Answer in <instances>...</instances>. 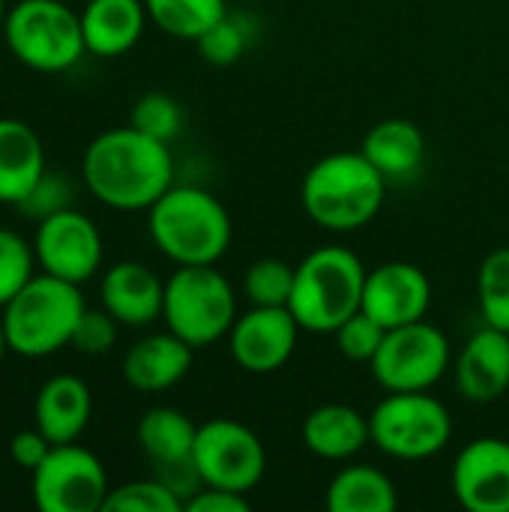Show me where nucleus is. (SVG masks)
<instances>
[{"instance_id": "5701e85b", "label": "nucleus", "mask_w": 509, "mask_h": 512, "mask_svg": "<svg viewBox=\"0 0 509 512\" xmlns=\"http://www.w3.org/2000/svg\"><path fill=\"white\" fill-rule=\"evenodd\" d=\"M360 150L387 177V183L411 180L426 159V138L417 123L405 117H390L369 129Z\"/></svg>"}, {"instance_id": "c756f323", "label": "nucleus", "mask_w": 509, "mask_h": 512, "mask_svg": "<svg viewBox=\"0 0 509 512\" xmlns=\"http://www.w3.org/2000/svg\"><path fill=\"white\" fill-rule=\"evenodd\" d=\"M105 512H183V501L156 477L132 480L108 492Z\"/></svg>"}, {"instance_id": "473e14b6", "label": "nucleus", "mask_w": 509, "mask_h": 512, "mask_svg": "<svg viewBox=\"0 0 509 512\" xmlns=\"http://www.w3.org/2000/svg\"><path fill=\"white\" fill-rule=\"evenodd\" d=\"M333 336H336V348L342 351V357H348L351 363H372V357L378 354L387 330L372 315H366L360 309Z\"/></svg>"}, {"instance_id": "c9c22d12", "label": "nucleus", "mask_w": 509, "mask_h": 512, "mask_svg": "<svg viewBox=\"0 0 509 512\" xmlns=\"http://www.w3.org/2000/svg\"><path fill=\"white\" fill-rule=\"evenodd\" d=\"M51 441L33 426V429H24V432H15L12 438H9V456H12V462L15 465H21L24 471H36L39 465H42V459L51 453Z\"/></svg>"}, {"instance_id": "dca6fc26", "label": "nucleus", "mask_w": 509, "mask_h": 512, "mask_svg": "<svg viewBox=\"0 0 509 512\" xmlns=\"http://www.w3.org/2000/svg\"><path fill=\"white\" fill-rule=\"evenodd\" d=\"M456 387L474 405L498 402L509 390V333L498 327L477 330L459 351Z\"/></svg>"}, {"instance_id": "b1692460", "label": "nucleus", "mask_w": 509, "mask_h": 512, "mask_svg": "<svg viewBox=\"0 0 509 512\" xmlns=\"http://www.w3.org/2000/svg\"><path fill=\"white\" fill-rule=\"evenodd\" d=\"M324 507L330 512H396L399 492L387 471L375 465H345L330 480Z\"/></svg>"}, {"instance_id": "9b49d317", "label": "nucleus", "mask_w": 509, "mask_h": 512, "mask_svg": "<svg viewBox=\"0 0 509 512\" xmlns=\"http://www.w3.org/2000/svg\"><path fill=\"white\" fill-rule=\"evenodd\" d=\"M111 486L102 462L81 444H54L33 471V504L42 512H99Z\"/></svg>"}, {"instance_id": "58836bf2", "label": "nucleus", "mask_w": 509, "mask_h": 512, "mask_svg": "<svg viewBox=\"0 0 509 512\" xmlns=\"http://www.w3.org/2000/svg\"><path fill=\"white\" fill-rule=\"evenodd\" d=\"M6 9H9V6H6V0H0V27H3V18H6Z\"/></svg>"}, {"instance_id": "6ab92c4d", "label": "nucleus", "mask_w": 509, "mask_h": 512, "mask_svg": "<svg viewBox=\"0 0 509 512\" xmlns=\"http://www.w3.org/2000/svg\"><path fill=\"white\" fill-rule=\"evenodd\" d=\"M300 438L303 447L324 462H351L372 444L369 417L342 402H327L309 411Z\"/></svg>"}, {"instance_id": "e433bc0d", "label": "nucleus", "mask_w": 509, "mask_h": 512, "mask_svg": "<svg viewBox=\"0 0 509 512\" xmlns=\"http://www.w3.org/2000/svg\"><path fill=\"white\" fill-rule=\"evenodd\" d=\"M252 504L246 495L240 492H228V489H216V486H201L189 501L183 512H249Z\"/></svg>"}, {"instance_id": "7ed1b4c3", "label": "nucleus", "mask_w": 509, "mask_h": 512, "mask_svg": "<svg viewBox=\"0 0 509 512\" xmlns=\"http://www.w3.org/2000/svg\"><path fill=\"white\" fill-rule=\"evenodd\" d=\"M147 231L177 267H210L225 258L234 228L222 201L201 186H171L150 210Z\"/></svg>"}, {"instance_id": "4be33fe9", "label": "nucleus", "mask_w": 509, "mask_h": 512, "mask_svg": "<svg viewBox=\"0 0 509 512\" xmlns=\"http://www.w3.org/2000/svg\"><path fill=\"white\" fill-rule=\"evenodd\" d=\"M45 147L24 120L0 117V204H21L45 174Z\"/></svg>"}, {"instance_id": "7c9ffc66", "label": "nucleus", "mask_w": 509, "mask_h": 512, "mask_svg": "<svg viewBox=\"0 0 509 512\" xmlns=\"http://www.w3.org/2000/svg\"><path fill=\"white\" fill-rule=\"evenodd\" d=\"M33 264V246L21 234L0 228V309L33 279Z\"/></svg>"}, {"instance_id": "20e7f679", "label": "nucleus", "mask_w": 509, "mask_h": 512, "mask_svg": "<svg viewBox=\"0 0 509 512\" xmlns=\"http://www.w3.org/2000/svg\"><path fill=\"white\" fill-rule=\"evenodd\" d=\"M366 273V264L348 246L312 249L294 273V291L288 300L291 315L306 333H336L363 309Z\"/></svg>"}, {"instance_id": "f8f14e48", "label": "nucleus", "mask_w": 509, "mask_h": 512, "mask_svg": "<svg viewBox=\"0 0 509 512\" xmlns=\"http://www.w3.org/2000/svg\"><path fill=\"white\" fill-rule=\"evenodd\" d=\"M33 252L42 273L81 285L102 267V234L87 213L66 207L39 219Z\"/></svg>"}, {"instance_id": "4c0bfd02", "label": "nucleus", "mask_w": 509, "mask_h": 512, "mask_svg": "<svg viewBox=\"0 0 509 512\" xmlns=\"http://www.w3.org/2000/svg\"><path fill=\"white\" fill-rule=\"evenodd\" d=\"M6 351H9V342H6V330H3V318H0V363L6 357Z\"/></svg>"}, {"instance_id": "bb28decb", "label": "nucleus", "mask_w": 509, "mask_h": 512, "mask_svg": "<svg viewBox=\"0 0 509 512\" xmlns=\"http://www.w3.org/2000/svg\"><path fill=\"white\" fill-rule=\"evenodd\" d=\"M477 300L483 321L509 333V246L492 249L477 270Z\"/></svg>"}, {"instance_id": "1a4fd4ad", "label": "nucleus", "mask_w": 509, "mask_h": 512, "mask_svg": "<svg viewBox=\"0 0 509 512\" xmlns=\"http://www.w3.org/2000/svg\"><path fill=\"white\" fill-rule=\"evenodd\" d=\"M453 348L441 327L423 321L387 330L369 369L381 390L387 393H417L432 390L450 369Z\"/></svg>"}, {"instance_id": "4468645a", "label": "nucleus", "mask_w": 509, "mask_h": 512, "mask_svg": "<svg viewBox=\"0 0 509 512\" xmlns=\"http://www.w3.org/2000/svg\"><path fill=\"white\" fill-rule=\"evenodd\" d=\"M432 306V282L411 261H387L366 273L363 312L384 330L423 321Z\"/></svg>"}, {"instance_id": "f257e3e1", "label": "nucleus", "mask_w": 509, "mask_h": 512, "mask_svg": "<svg viewBox=\"0 0 509 512\" xmlns=\"http://www.w3.org/2000/svg\"><path fill=\"white\" fill-rule=\"evenodd\" d=\"M81 174L96 201L120 213H138L174 186V159L165 141L129 123L87 144Z\"/></svg>"}, {"instance_id": "2f4dec72", "label": "nucleus", "mask_w": 509, "mask_h": 512, "mask_svg": "<svg viewBox=\"0 0 509 512\" xmlns=\"http://www.w3.org/2000/svg\"><path fill=\"white\" fill-rule=\"evenodd\" d=\"M129 123L135 129H141L144 135L171 144L180 135V129H183V108L168 93H147V96H141L135 102Z\"/></svg>"}, {"instance_id": "0eeeda50", "label": "nucleus", "mask_w": 509, "mask_h": 512, "mask_svg": "<svg viewBox=\"0 0 509 512\" xmlns=\"http://www.w3.org/2000/svg\"><path fill=\"white\" fill-rule=\"evenodd\" d=\"M237 315V294L216 264L177 267L165 282L162 321L195 351L225 339Z\"/></svg>"}, {"instance_id": "6e6552de", "label": "nucleus", "mask_w": 509, "mask_h": 512, "mask_svg": "<svg viewBox=\"0 0 509 512\" xmlns=\"http://www.w3.org/2000/svg\"><path fill=\"white\" fill-rule=\"evenodd\" d=\"M372 444L399 462H423L438 456L453 438V417L429 390L387 393L369 414Z\"/></svg>"}, {"instance_id": "aec40b11", "label": "nucleus", "mask_w": 509, "mask_h": 512, "mask_svg": "<svg viewBox=\"0 0 509 512\" xmlns=\"http://www.w3.org/2000/svg\"><path fill=\"white\" fill-rule=\"evenodd\" d=\"M93 414L90 387L78 375L48 378L33 402V426L51 444H72L81 438Z\"/></svg>"}, {"instance_id": "72a5a7b5", "label": "nucleus", "mask_w": 509, "mask_h": 512, "mask_svg": "<svg viewBox=\"0 0 509 512\" xmlns=\"http://www.w3.org/2000/svg\"><path fill=\"white\" fill-rule=\"evenodd\" d=\"M117 342V318L108 309H84V315L75 324L72 348L87 357L108 354Z\"/></svg>"}, {"instance_id": "9d476101", "label": "nucleus", "mask_w": 509, "mask_h": 512, "mask_svg": "<svg viewBox=\"0 0 509 512\" xmlns=\"http://www.w3.org/2000/svg\"><path fill=\"white\" fill-rule=\"evenodd\" d=\"M192 462L204 486L249 495L267 471V450L261 438L231 417H216L198 426Z\"/></svg>"}, {"instance_id": "a878e982", "label": "nucleus", "mask_w": 509, "mask_h": 512, "mask_svg": "<svg viewBox=\"0 0 509 512\" xmlns=\"http://www.w3.org/2000/svg\"><path fill=\"white\" fill-rule=\"evenodd\" d=\"M144 6L162 33L183 42H198L228 12L225 0H144Z\"/></svg>"}, {"instance_id": "39448f33", "label": "nucleus", "mask_w": 509, "mask_h": 512, "mask_svg": "<svg viewBox=\"0 0 509 512\" xmlns=\"http://www.w3.org/2000/svg\"><path fill=\"white\" fill-rule=\"evenodd\" d=\"M87 303L78 285L51 273L33 279L3 306V330L9 351L27 360H42L72 345V333Z\"/></svg>"}, {"instance_id": "c85d7f7f", "label": "nucleus", "mask_w": 509, "mask_h": 512, "mask_svg": "<svg viewBox=\"0 0 509 512\" xmlns=\"http://www.w3.org/2000/svg\"><path fill=\"white\" fill-rule=\"evenodd\" d=\"M294 273L297 267L282 258H261L246 270L243 291L252 306H288L294 291Z\"/></svg>"}, {"instance_id": "2eb2a0df", "label": "nucleus", "mask_w": 509, "mask_h": 512, "mask_svg": "<svg viewBox=\"0 0 509 512\" xmlns=\"http://www.w3.org/2000/svg\"><path fill=\"white\" fill-rule=\"evenodd\" d=\"M450 480L468 512H509V441L477 438L465 444Z\"/></svg>"}, {"instance_id": "f03ea898", "label": "nucleus", "mask_w": 509, "mask_h": 512, "mask_svg": "<svg viewBox=\"0 0 509 512\" xmlns=\"http://www.w3.org/2000/svg\"><path fill=\"white\" fill-rule=\"evenodd\" d=\"M387 177L363 156V150H342L318 159L300 186L306 216L336 234L366 228L384 207Z\"/></svg>"}, {"instance_id": "cd10ccee", "label": "nucleus", "mask_w": 509, "mask_h": 512, "mask_svg": "<svg viewBox=\"0 0 509 512\" xmlns=\"http://www.w3.org/2000/svg\"><path fill=\"white\" fill-rule=\"evenodd\" d=\"M255 27L246 15L225 12L207 33L198 36V51L210 66H234L252 45Z\"/></svg>"}, {"instance_id": "a211bd4d", "label": "nucleus", "mask_w": 509, "mask_h": 512, "mask_svg": "<svg viewBox=\"0 0 509 512\" xmlns=\"http://www.w3.org/2000/svg\"><path fill=\"white\" fill-rule=\"evenodd\" d=\"M195 348L171 330L138 339L123 357V381L138 393H165L192 369Z\"/></svg>"}, {"instance_id": "423d86ee", "label": "nucleus", "mask_w": 509, "mask_h": 512, "mask_svg": "<svg viewBox=\"0 0 509 512\" xmlns=\"http://www.w3.org/2000/svg\"><path fill=\"white\" fill-rule=\"evenodd\" d=\"M0 30L15 60L33 72H66L87 54L81 15L63 0H18Z\"/></svg>"}, {"instance_id": "ddd939ff", "label": "nucleus", "mask_w": 509, "mask_h": 512, "mask_svg": "<svg viewBox=\"0 0 509 512\" xmlns=\"http://www.w3.org/2000/svg\"><path fill=\"white\" fill-rule=\"evenodd\" d=\"M300 330L288 306H252L228 333L231 360L249 375H273L294 357Z\"/></svg>"}, {"instance_id": "393cba45", "label": "nucleus", "mask_w": 509, "mask_h": 512, "mask_svg": "<svg viewBox=\"0 0 509 512\" xmlns=\"http://www.w3.org/2000/svg\"><path fill=\"white\" fill-rule=\"evenodd\" d=\"M198 426L177 408H150L138 420V447L156 468L192 462Z\"/></svg>"}, {"instance_id": "f704fd0d", "label": "nucleus", "mask_w": 509, "mask_h": 512, "mask_svg": "<svg viewBox=\"0 0 509 512\" xmlns=\"http://www.w3.org/2000/svg\"><path fill=\"white\" fill-rule=\"evenodd\" d=\"M69 201H72V183H69L63 174L45 171L42 180L33 186V192H30L18 207H21V213L30 216V219H45V216H51V213H57V210L72 207Z\"/></svg>"}, {"instance_id": "f3484780", "label": "nucleus", "mask_w": 509, "mask_h": 512, "mask_svg": "<svg viewBox=\"0 0 509 512\" xmlns=\"http://www.w3.org/2000/svg\"><path fill=\"white\" fill-rule=\"evenodd\" d=\"M102 309L123 327H147L162 318L165 282L141 261H120L105 270L99 282Z\"/></svg>"}, {"instance_id": "412c9836", "label": "nucleus", "mask_w": 509, "mask_h": 512, "mask_svg": "<svg viewBox=\"0 0 509 512\" xmlns=\"http://www.w3.org/2000/svg\"><path fill=\"white\" fill-rule=\"evenodd\" d=\"M78 15L84 45L96 57H120L132 51L150 21L144 0H90Z\"/></svg>"}]
</instances>
